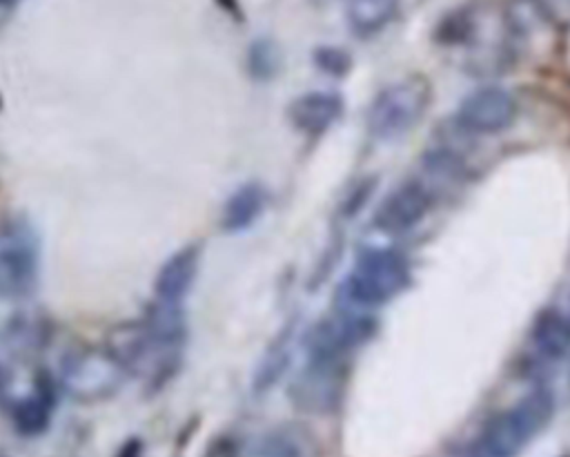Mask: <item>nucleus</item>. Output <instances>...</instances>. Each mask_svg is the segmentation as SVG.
<instances>
[{
  "mask_svg": "<svg viewBox=\"0 0 570 457\" xmlns=\"http://www.w3.org/2000/svg\"><path fill=\"white\" fill-rule=\"evenodd\" d=\"M554 397L539 386L483 428L472 457H517L552 419Z\"/></svg>",
  "mask_w": 570,
  "mask_h": 457,
  "instance_id": "f257e3e1",
  "label": "nucleus"
},
{
  "mask_svg": "<svg viewBox=\"0 0 570 457\" xmlns=\"http://www.w3.org/2000/svg\"><path fill=\"white\" fill-rule=\"evenodd\" d=\"M407 283L410 265L403 254L390 247H367L354 261L341 294L345 305L372 310L399 296Z\"/></svg>",
  "mask_w": 570,
  "mask_h": 457,
  "instance_id": "f03ea898",
  "label": "nucleus"
},
{
  "mask_svg": "<svg viewBox=\"0 0 570 457\" xmlns=\"http://www.w3.org/2000/svg\"><path fill=\"white\" fill-rule=\"evenodd\" d=\"M432 87L423 76H407L383 87L370 109L367 129L379 140H394L407 134L428 111Z\"/></svg>",
  "mask_w": 570,
  "mask_h": 457,
  "instance_id": "7ed1b4c3",
  "label": "nucleus"
},
{
  "mask_svg": "<svg viewBox=\"0 0 570 457\" xmlns=\"http://www.w3.org/2000/svg\"><path fill=\"white\" fill-rule=\"evenodd\" d=\"M345 377L343 359L309 357L289 381V401L301 412L330 415L343 399Z\"/></svg>",
  "mask_w": 570,
  "mask_h": 457,
  "instance_id": "20e7f679",
  "label": "nucleus"
},
{
  "mask_svg": "<svg viewBox=\"0 0 570 457\" xmlns=\"http://www.w3.org/2000/svg\"><path fill=\"white\" fill-rule=\"evenodd\" d=\"M374 332V319L365 310L338 308L334 314L318 319L307 337L305 348L316 359H343L350 350L358 348Z\"/></svg>",
  "mask_w": 570,
  "mask_h": 457,
  "instance_id": "39448f33",
  "label": "nucleus"
},
{
  "mask_svg": "<svg viewBox=\"0 0 570 457\" xmlns=\"http://www.w3.org/2000/svg\"><path fill=\"white\" fill-rule=\"evenodd\" d=\"M125 379V363L109 352L87 350L67 361L62 383L69 395L82 401L111 397Z\"/></svg>",
  "mask_w": 570,
  "mask_h": 457,
  "instance_id": "423d86ee",
  "label": "nucleus"
},
{
  "mask_svg": "<svg viewBox=\"0 0 570 457\" xmlns=\"http://www.w3.org/2000/svg\"><path fill=\"white\" fill-rule=\"evenodd\" d=\"M514 96L497 85L474 89L456 109L459 127L470 134H499L514 123Z\"/></svg>",
  "mask_w": 570,
  "mask_h": 457,
  "instance_id": "0eeeda50",
  "label": "nucleus"
},
{
  "mask_svg": "<svg viewBox=\"0 0 570 457\" xmlns=\"http://www.w3.org/2000/svg\"><path fill=\"white\" fill-rule=\"evenodd\" d=\"M432 207V192L421 181L394 187L376 207L374 225L385 234H403L425 218Z\"/></svg>",
  "mask_w": 570,
  "mask_h": 457,
  "instance_id": "6e6552de",
  "label": "nucleus"
},
{
  "mask_svg": "<svg viewBox=\"0 0 570 457\" xmlns=\"http://www.w3.org/2000/svg\"><path fill=\"white\" fill-rule=\"evenodd\" d=\"M343 114V98L334 91H305L287 107L289 123L307 136H321Z\"/></svg>",
  "mask_w": 570,
  "mask_h": 457,
  "instance_id": "1a4fd4ad",
  "label": "nucleus"
},
{
  "mask_svg": "<svg viewBox=\"0 0 570 457\" xmlns=\"http://www.w3.org/2000/svg\"><path fill=\"white\" fill-rule=\"evenodd\" d=\"M38 274L36 252L27 241L0 247V299H20L31 292Z\"/></svg>",
  "mask_w": 570,
  "mask_h": 457,
  "instance_id": "9d476101",
  "label": "nucleus"
},
{
  "mask_svg": "<svg viewBox=\"0 0 570 457\" xmlns=\"http://www.w3.org/2000/svg\"><path fill=\"white\" fill-rule=\"evenodd\" d=\"M198 272V250L194 245L171 254L156 276V299L167 303H183L189 294Z\"/></svg>",
  "mask_w": 570,
  "mask_h": 457,
  "instance_id": "9b49d317",
  "label": "nucleus"
},
{
  "mask_svg": "<svg viewBox=\"0 0 570 457\" xmlns=\"http://www.w3.org/2000/svg\"><path fill=\"white\" fill-rule=\"evenodd\" d=\"M53 390L47 379H38L31 390L13 401V424L22 435H38L49 426Z\"/></svg>",
  "mask_w": 570,
  "mask_h": 457,
  "instance_id": "f8f14e48",
  "label": "nucleus"
},
{
  "mask_svg": "<svg viewBox=\"0 0 570 457\" xmlns=\"http://www.w3.org/2000/svg\"><path fill=\"white\" fill-rule=\"evenodd\" d=\"M530 339L543 359H563L570 352V319L552 308L541 310L532 323Z\"/></svg>",
  "mask_w": 570,
  "mask_h": 457,
  "instance_id": "ddd939ff",
  "label": "nucleus"
},
{
  "mask_svg": "<svg viewBox=\"0 0 570 457\" xmlns=\"http://www.w3.org/2000/svg\"><path fill=\"white\" fill-rule=\"evenodd\" d=\"M263 207H265V189L258 183H245L236 187L227 196L220 214L223 230L240 232L249 227L263 214Z\"/></svg>",
  "mask_w": 570,
  "mask_h": 457,
  "instance_id": "4468645a",
  "label": "nucleus"
},
{
  "mask_svg": "<svg viewBox=\"0 0 570 457\" xmlns=\"http://www.w3.org/2000/svg\"><path fill=\"white\" fill-rule=\"evenodd\" d=\"M252 457H314V444L298 426H281L256 441Z\"/></svg>",
  "mask_w": 570,
  "mask_h": 457,
  "instance_id": "2eb2a0df",
  "label": "nucleus"
},
{
  "mask_svg": "<svg viewBox=\"0 0 570 457\" xmlns=\"http://www.w3.org/2000/svg\"><path fill=\"white\" fill-rule=\"evenodd\" d=\"M399 13V0H347L350 29L361 36H374Z\"/></svg>",
  "mask_w": 570,
  "mask_h": 457,
  "instance_id": "dca6fc26",
  "label": "nucleus"
},
{
  "mask_svg": "<svg viewBox=\"0 0 570 457\" xmlns=\"http://www.w3.org/2000/svg\"><path fill=\"white\" fill-rule=\"evenodd\" d=\"M292 328H285L276 341L267 348V352L263 354L256 375H254V388L256 390H265L269 388L287 368L289 363V348H292Z\"/></svg>",
  "mask_w": 570,
  "mask_h": 457,
  "instance_id": "f3484780",
  "label": "nucleus"
},
{
  "mask_svg": "<svg viewBox=\"0 0 570 457\" xmlns=\"http://www.w3.org/2000/svg\"><path fill=\"white\" fill-rule=\"evenodd\" d=\"M247 62H249V71L256 78H272L274 71L278 69V49L272 40L261 38L254 40L247 54Z\"/></svg>",
  "mask_w": 570,
  "mask_h": 457,
  "instance_id": "a211bd4d",
  "label": "nucleus"
},
{
  "mask_svg": "<svg viewBox=\"0 0 570 457\" xmlns=\"http://www.w3.org/2000/svg\"><path fill=\"white\" fill-rule=\"evenodd\" d=\"M314 60L316 65L327 71V74H334V76H341L350 69V56L336 47H321L316 49L314 54Z\"/></svg>",
  "mask_w": 570,
  "mask_h": 457,
  "instance_id": "6ab92c4d",
  "label": "nucleus"
},
{
  "mask_svg": "<svg viewBox=\"0 0 570 457\" xmlns=\"http://www.w3.org/2000/svg\"><path fill=\"white\" fill-rule=\"evenodd\" d=\"M203 457H240V450L232 437H218L207 446Z\"/></svg>",
  "mask_w": 570,
  "mask_h": 457,
  "instance_id": "aec40b11",
  "label": "nucleus"
},
{
  "mask_svg": "<svg viewBox=\"0 0 570 457\" xmlns=\"http://www.w3.org/2000/svg\"><path fill=\"white\" fill-rule=\"evenodd\" d=\"M0 457H4V455H0Z\"/></svg>",
  "mask_w": 570,
  "mask_h": 457,
  "instance_id": "412c9836",
  "label": "nucleus"
},
{
  "mask_svg": "<svg viewBox=\"0 0 570 457\" xmlns=\"http://www.w3.org/2000/svg\"><path fill=\"white\" fill-rule=\"evenodd\" d=\"M568 319H570V314H568Z\"/></svg>",
  "mask_w": 570,
  "mask_h": 457,
  "instance_id": "4be33fe9",
  "label": "nucleus"
}]
</instances>
